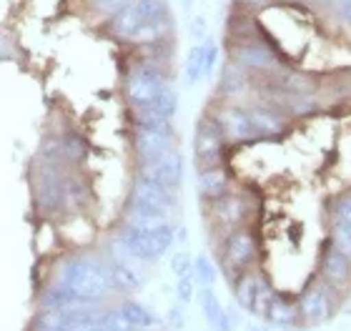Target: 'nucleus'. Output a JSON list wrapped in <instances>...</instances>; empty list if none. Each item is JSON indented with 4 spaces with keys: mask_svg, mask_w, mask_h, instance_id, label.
I'll list each match as a JSON object with an SVG mask.
<instances>
[{
    "mask_svg": "<svg viewBox=\"0 0 351 331\" xmlns=\"http://www.w3.org/2000/svg\"><path fill=\"white\" fill-rule=\"evenodd\" d=\"M166 86H169V75H166L161 63H156L151 58L141 60L125 75V98H128L133 110L146 108Z\"/></svg>",
    "mask_w": 351,
    "mask_h": 331,
    "instance_id": "3",
    "label": "nucleus"
},
{
    "mask_svg": "<svg viewBox=\"0 0 351 331\" xmlns=\"http://www.w3.org/2000/svg\"><path fill=\"white\" fill-rule=\"evenodd\" d=\"M176 110H178V93L171 86H166L156 96V101H151L146 108L133 110V113H136V121H173Z\"/></svg>",
    "mask_w": 351,
    "mask_h": 331,
    "instance_id": "14",
    "label": "nucleus"
},
{
    "mask_svg": "<svg viewBox=\"0 0 351 331\" xmlns=\"http://www.w3.org/2000/svg\"><path fill=\"white\" fill-rule=\"evenodd\" d=\"M234 63L241 71H271L276 68V53L258 40H241L234 48Z\"/></svg>",
    "mask_w": 351,
    "mask_h": 331,
    "instance_id": "12",
    "label": "nucleus"
},
{
    "mask_svg": "<svg viewBox=\"0 0 351 331\" xmlns=\"http://www.w3.org/2000/svg\"><path fill=\"white\" fill-rule=\"evenodd\" d=\"M337 223H346V226H351V193L339 201V206H337Z\"/></svg>",
    "mask_w": 351,
    "mask_h": 331,
    "instance_id": "29",
    "label": "nucleus"
},
{
    "mask_svg": "<svg viewBox=\"0 0 351 331\" xmlns=\"http://www.w3.org/2000/svg\"><path fill=\"white\" fill-rule=\"evenodd\" d=\"M131 201H138V204H148V206H158L166 208V211H173L176 208V193L163 188V186L154 184L151 178L138 176L133 181L131 188Z\"/></svg>",
    "mask_w": 351,
    "mask_h": 331,
    "instance_id": "13",
    "label": "nucleus"
},
{
    "mask_svg": "<svg viewBox=\"0 0 351 331\" xmlns=\"http://www.w3.org/2000/svg\"><path fill=\"white\" fill-rule=\"evenodd\" d=\"M121 314L128 319V324H131L133 329H154V326L158 324L154 314H151L146 306H141V304H136V302L121 304Z\"/></svg>",
    "mask_w": 351,
    "mask_h": 331,
    "instance_id": "20",
    "label": "nucleus"
},
{
    "mask_svg": "<svg viewBox=\"0 0 351 331\" xmlns=\"http://www.w3.org/2000/svg\"><path fill=\"white\" fill-rule=\"evenodd\" d=\"M334 8H337L339 18L351 25V0H334Z\"/></svg>",
    "mask_w": 351,
    "mask_h": 331,
    "instance_id": "30",
    "label": "nucleus"
},
{
    "mask_svg": "<svg viewBox=\"0 0 351 331\" xmlns=\"http://www.w3.org/2000/svg\"><path fill=\"white\" fill-rule=\"evenodd\" d=\"M193 276H196V281L204 289H211L213 281H216V266L211 264V258L198 256L196 261H193Z\"/></svg>",
    "mask_w": 351,
    "mask_h": 331,
    "instance_id": "23",
    "label": "nucleus"
},
{
    "mask_svg": "<svg viewBox=\"0 0 351 331\" xmlns=\"http://www.w3.org/2000/svg\"><path fill=\"white\" fill-rule=\"evenodd\" d=\"M228 184H231V176H228L226 166H213V169H201L198 171V193L204 199L213 201L221 199L223 193H228Z\"/></svg>",
    "mask_w": 351,
    "mask_h": 331,
    "instance_id": "16",
    "label": "nucleus"
},
{
    "mask_svg": "<svg viewBox=\"0 0 351 331\" xmlns=\"http://www.w3.org/2000/svg\"><path fill=\"white\" fill-rule=\"evenodd\" d=\"M108 271L116 291H138L141 289V276L123 261H110Z\"/></svg>",
    "mask_w": 351,
    "mask_h": 331,
    "instance_id": "19",
    "label": "nucleus"
},
{
    "mask_svg": "<svg viewBox=\"0 0 351 331\" xmlns=\"http://www.w3.org/2000/svg\"><path fill=\"white\" fill-rule=\"evenodd\" d=\"M219 63V45L213 38H206L204 40V78L213 73V68Z\"/></svg>",
    "mask_w": 351,
    "mask_h": 331,
    "instance_id": "25",
    "label": "nucleus"
},
{
    "mask_svg": "<svg viewBox=\"0 0 351 331\" xmlns=\"http://www.w3.org/2000/svg\"><path fill=\"white\" fill-rule=\"evenodd\" d=\"M234 294H236V302H239L241 309L261 317L263 306H266V302H269V296H271V289H269V284L258 276V273L243 271V273L236 276Z\"/></svg>",
    "mask_w": 351,
    "mask_h": 331,
    "instance_id": "8",
    "label": "nucleus"
},
{
    "mask_svg": "<svg viewBox=\"0 0 351 331\" xmlns=\"http://www.w3.org/2000/svg\"><path fill=\"white\" fill-rule=\"evenodd\" d=\"M176 241V228L171 221L158 226H141V223H125L121 231V246L138 261H156L161 258Z\"/></svg>",
    "mask_w": 351,
    "mask_h": 331,
    "instance_id": "2",
    "label": "nucleus"
},
{
    "mask_svg": "<svg viewBox=\"0 0 351 331\" xmlns=\"http://www.w3.org/2000/svg\"><path fill=\"white\" fill-rule=\"evenodd\" d=\"M249 116L256 125V131L261 138H274V136H281L286 131V121L284 116L278 113L276 108H271L269 103L266 106H251Z\"/></svg>",
    "mask_w": 351,
    "mask_h": 331,
    "instance_id": "18",
    "label": "nucleus"
},
{
    "mask_svg": "<svg viewBox=\"0 0 351 331\" xmlns=\"http://www.w3.org/2000/svg\"><path fill=\"white\" fill-rule=\"evenodd\" d=\"M331 291L334 289L324 281V284H311V286L301 294L299 314L308 326L324 324L331 314Z\"/></svg>",
    "mask_w": 351,
    "mask_h": 331,
    "instance_id": "9",
    "label": "nucleus"
},
{
    "mask_svg": "<svg viewBox=\"0 0 351 331\" xmlns=\"http://www.w3.org/2000/svg\"><path fill=\"white\" fill-rule=\"evenodd\" d=\"M189 33H191V38H193L196 43H201V40H206V38H208V23H206L204 15H193V18H191Z\"/></svg>",
    "mask_w": 351,
    "mask_h": 331,
    "instance_id": "28",
    "label": "nucleus"
},
{
    "mask_svg": "<svg viewBox=\"0 0 351 331\" xmlns=\"http://www.w3.org/2000/svg\"><path fill=\"white\" fill-rule=\"evenodd\" d=\"M219 121L223 125V136L226 143H249V140H258L256 125L251 121L249 108H239V106H226L219 113Z\"/></svg>",
    "mask_w": 351,
    "mask_h": 331,
    "instance_id": "10",
    "label": "nucleus"
},
{
    "mask_svg": "<svg viewBox=\"0 0 351 331\" xmlns=\"http://www.w3.org/2000/svg\"><path fill=\"white\" fill-rule=\"evenodd\" d=\"M193 5H196V0H183V8H186V13H189V10H193Z\"/></svg>",
    "mask_w": 351,
    "mask_h": 331,
    "instance_id": "33",
    "label": "nucleus"
},
{
    "mask_svg": "<svg viewBox=\"0 0 351 331\" xmlns=\"http://www.w3.org/2000/svg\"><path fill=\"white\" fill-rule=\"evenodd\" d=\"M171 271L176 276H183V273H191L193 271V258L189 256V251H178L171 256Z\"/></svg>",
    "mask_w": 351,
    "mask_h": 331,
    "instance_id": "27",
    "label": "nucleus"
},
{
    "mask_svg": "<svg viewBox=\"0 0 351 331\" xmlns=\"http://www.w3.org/2000/svg\"><path fill=\"white\" fill-rule=\"evenodd\" d=\"M193 294H196V276H193V271L178 276V284H176V296H178V302L191 304Z\"/></svg>",
    "mask_w": 351,
    "mask_h": 331,
    "instance_id": "24",
    "label": "nucleus"
},
{
    "mask_svg": "<svg viewBox=\"0 0 351 331\" xmlns=\"http://www.w3.org/2000/svg\"><path fill=\"white\" fill-rule=\"evenodd\" d=\"M331 243H334L339 251H344L346 256H351V226H346V223H334V238H331Z\"/></svg>",
    "mask_w": 351,
    "mask_h": 331,
    "instance_id": "26",
    "label": "nucleus"
},
{
    "mask_svg": "<svg viewBox=\"0 0 351 331\" xmlns=\"http://www.w3.org/2000/svg\"><path fill=\"white\" fill-rule=\"evenodd\" d=\"M183 75L189 86H196L201 78H204V40L196 43L186 56V63H183Z\"/></svg>",
    "mask_w": 351,
    "mask_h": 331,
    "instance_id": "22",
    "label": "nucleus"
},
{
    "mask_svg": "<svg viewBox=\"0 0 351 331\" xmlns=\"http://www.w3.org/2000/svg\"><path fill=\"white\" fill-rule=\"evenodd\" d=\"M60 281L86 304L103 302L106 296L116 291V289H113V281H110L108 264L95 261V258H86V256L71 258L68 264H63Z\"/></svg>",
    "mask_w": 351,
    "mask_h": 331,
    "instance_id": "1",
    "label": "nucleus"
},
{
    "mask_svg": "<svg viewBox=\"0 0 351 331\" xmlns=\"http://www.w3.org/2000/svg\"><path fill=\"white\" fill-rule=\"evenodd\" d=\"M226 136H223V125H221L219 116L206 113L196 125V138H193V156H196L198 171L201 169H213L223 163L226 156Z\"/></svg>",
    "mask_w": 351,
    "mask_h": 331,
    "instance_id": "4",
    "label": "nucleus"
},
{
    "mask_svg": "<svg viewBox=\"0 0 351 331\" xmlns=\"http://www.w3.org/2000/svg\"><path fill=\"white\" fill-rule=\"evenodd\" d=\"M201 311H204L206 321L211 324V329H216L228 317L226 309L221 306L219 296L213 294V289H201Z\"/></svg>",
    "mask_w": 351,
    "mask_h": 331,
    "instance_id": "21",
    "label": "nucleus"
},
{
    "mask_svg": "<svg viewBox=\"0 0 351 331\" xmlns=\"http://www.w3.org/2000/svg\"><path fill=\"white\" fill-rule=\"evenodd\" d=\"M95 8H101V10H110V13H116L118 8H123L128 0H90Z\"/></svg>",
    "mask_w": 351,
    "mask_h": 331,
    "instance_id": "31",
    "label": "nucleus"
},
{
    "mask_svg": "<svg viewBox=\"0 0 351 331\" xmlns=\"http://www.w3.org/2000/svg\"><path fill=\"white\" fill-rule=\"evenodd\" d=\"M256 256V238L246 228H236L234 234L226 238L223 246V269L228 276H239V273L249 271V264Z\"/></svg>",
    "mask_w": 351,
    "mask_h": 331,
    "instance_id": "6",
    "label": "nucleus"
},
{
    "mask_svg": "<svg viewBox=\"0 0 351 331\" xmlns=\"http://www.w3.org/2000/svg\"><path fill=\"white\" fill-rule=\"evenodd\" d=\"M138 176L151 178L154 184L169 188V191H178L183 184V156L178 148H171L169 154H163L161 158H156L151 163H143L141 166Z\"/></svg>",
    "mask_w": 351,
    "mask_h": 331,
    "instance_id": "7",
    "label": "nucleus"
},
{
    "mask_svg": "<svg viewBox=\"0 0 351 331\" xmlns=\"http://www.w3.org/2000/svg\"><path fill=\"white\" fill-rule=\"evenodd\" d=\"M133 146L141 166L161 158L173 146V123L171 121H136V136Z\"/></svg>",
    "mask_w": 351,
    "mask_h": 331,
    "instance_id": "5",
    "label": "nucleus"
},
{
    "mask_svg": "<svg viewBox=\"0 0 351 331\" xmlns=\"http://www.w3.org/2000/svg\"><path fill=\"white\" fill-rule=\"evenodd\" d=\"M171 321H173L176 329H181V326H183V317H181V311H178V309L171 311Z\"/></svg>",
    "mask_w": 351,
    "mask_h": 331,
    "instance_id": "32",
    "label": "nucleus"
},
{
    "mask_svg": "<svg viewBox=\"0 0 351 331\" xmlns=\"http://www.w3.org/2000/svg\"><path fill=\"white\" fill-rule=\"evenodd\" d=\"M322 276L334 291L351 286V256L339 251L334 243H326L322 254Z\"/></svg>",
    "mask_w": 351,
    "mask_h": 331,
    "instance_id": "11",
    "label": "nucleus"
},
{
    "mask_svg": "<svg viewBox=\"0 0 351 331\" xmlns=\"http://www.w3.org/2000/svg\"><path fill=\"white\" fill-rule=\"evenodd\" d=\"M213 216L219 223L231 228H241L243 219H246V204H243L241 196H231V193H223L221 199H213Z\"/></svg>",
    "mask_w": 351,
    "mask_h": 331,
    "instance_id": "17",
    "label": "nucleus"
},
{
    "mask_svg": "<svg viewBox=\"0 0 351 331\" xmlns=\"http://www.w3.org/2000/svg\"><path fill=\"white\" fill-rule=\"evenodd\" d=\"M261 317L274 326H293L296 324V319L301 317L299 304H291L284 294H274V291H271Z\"/></svg>",
    "mask_w": 351,
    "mask_h": 331,
    "instance_id": "15",
    "label": "nucleus"
}]
</instances>
